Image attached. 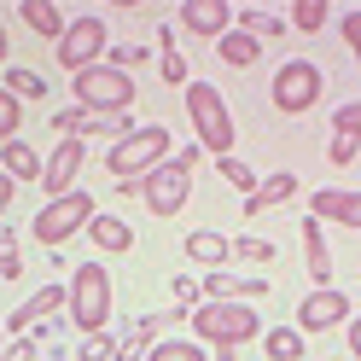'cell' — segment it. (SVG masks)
Segmentation results:
<instances>
[{"label":"cell","instance_id":"obj_29","mask_svg":"<svg viewBox=\"0 0 361 361\" xmlns=\"http://www.w3.org/2000/svg\"><path fill=\"white\" fill-rule=\"evenodd\" d=\"M233 257H245V262H280V245H268V239H233Z\"/></svg>","mask_w":361,"mask_h":361},{"label":"cell","instance_id":"obj_11","mask_svg":"<svg viewBox=\"0 0 361 361\" xmlns=\"http://www.w3.org/2000/svg\"><path fill=\"white\" fill-rule=\"evenodd\" d=\"M350 314V298L344 291H332V286H314L309 298L298 303V332H326V326H338Z\"/></svg>","mask_w":361,"mask_h":361},{"label":"cell","instance_id":"obj_44","mask_svg":"<svg viewBox=\"0 0 361 361\" xmlns=\"http://www.w3.org/2000/svg\"><path fill=\"white\" fill-rule=\"evenodd\" d=\"M0 355H6V338H0Z\"/></svg>","mask_w":361,"mask_h":361},{"label":"cell","instance_id":"obj_14","mask_svg":"<svg viewBox=\"0 0 361 361\" xmlns=\"http://www.w3.org/2000/svg\"><path fill=\"white\" fill-rule=\"evenodd\" d=\"M180 24H187L192 35H228L233 24H228V6H221V0H187V6H180Z\"/></svg>","mask_w":361,"mask_h":361},{"label":"cell","instance_id":"obj_2","mask_svg":"<svg viewBox=\"0 0 361 361\" xmlns=\"http://www.w3.org/2000/svg\"><path fill=\"white\" fill-rule=\"evenodd\" d=\"M187 111H192L198 146L216 152V157H228V146H233V111H228V99H221L210 82H187Z\"/></svg>","mask_w":361,"mask_h":361},{"label":"cell","instance_id":"obj_35","mask_svg":"<svg viewBox=\"0 0 361 361\" xmlns=\"http://www.w3.org/2000/svg\"><path fill=\"white\" fill-rule=\"evenodd\" d=\"M35 355H41V338L24 332V338H12V344H6V355H0V361H35Z\"/></svg>","mask_w":361,"mask_h":361},{"label":"cell","instance_id":"obj_30","mask_svg":"<svg viewBox=\"0 0 361 361\" xmlns=\"http://www.w3.org/2000/svg\"><path fill=\"white\" fill-rule=\"evenodd\" d=\"M152 361H204V350L187 344V338H169V344H157V350H152Z\"/></svg>","mask_w":361,"mask_h":361},{"label":"cell","instance_id":"obj_36","mask_svg":"<svg viewBox=\"0 0 361 361\" xmlns=\"http://www.w3.org/2000/svg\"><path fill=\"white\" fill-rule=\"evenodd\" d=\"M355 146H361L355 134H332V152H326V157H332L338 169H350V164H355Z\"/></svg>","mask_w":361,"mask_h":361},{"label":"cell","instance_id":"obj_4","mask_svg":"<svg viewBox=\"0 0 361 361\" xmlns=\"http://www.w3.org/2000/svg\"><path fill=\"white\" fill-rule=\"evenodd\" d=\"M164 152H169V128H134V134H123L117 146L105 152V164H111V175H123V180H140V175H152L157 164H164Z\"/></svg>","mask_w":361,"mask_h":361},{"label":"cell","instance_id":"obj_39","mask_svg":"<svg viewBox=\"0 0 361 361\" xmlns=\"http://www.w3.org/2000/svg\"><path fill=\"white\" fill-rule=\"evenodd\" d=\"M175 303L192 309V303H198V286H192V280H175Z\"/></svg>","mask_w":361,"mask_h":361},{"label":"cell","instance_id":"obj_12","mask_svg":"<svg viewBox=\"0 0 361 361\" xmlns=\"http://www.w3.org/2000/svg\"><path fill=\"white\" fill-rule=\"evenodd\" d=\"M309 216H314V221H344V228H361V192L321 187V192L309 198Z\"/></svg>","mask_w":361,"mask_h":361},{"label":"cell","instance_id":"obj_15","mask_svg":"<svg viewBox=\"0 0 361 361\" xmlns=\"http://www.w3.org/2000/svg\"><path fill=\"white\" fill-rule=\"evenodd\" d=\"M198 291H204V298H228V303H245V298H262V291H268V280H245V274H221V268H210Z\"/></svg>","mask_w":361,"mask_h":361},{"label":"cell","instance_id":"obj_19","mask_svg":"<svg viewBox=\"0 0 361 361\" xmlns=\"http://www.w3.org/2000/svg\"><path fill=\"white\" fill-rule=\"evenodd\" d=\"M87 239H94L99 251H134V228L117 221V216H94L87 221Z\"/></svg>","mask_w":361,"mask_h":361},{"label":"cell","instance_id":"obj_24","mask_svg":"<svg viewBox=\"0 0 361 361\" xmlns=\"http://www.w3.org/2000/svg\"><path fill=\"white\" fill-rule=\"evenodd\" d=\"M157 53H164V82H187V64H180V53H175V30H157Z\"/></svg>","mask_w":361,"mask_h":361},{"label":"cell","instance_id":"obj_23","mask_svg":"<svg viewBox=\"0 0 361 361\" xmlns=\"http://www.w3.org/2000/svg\"><path fill=\"white\" fill-rule=\"evenodd\" d=\"M24 24H30L35 35L64 41V18H59V6H47V0H24Z\"/></svg>","mask_w":361,"mask_h":361},{"label":"cell","instance_id":"obj_31","mask_svg":"<svg viewBox=\"0 0 361 361\" xmlns=\"http://www.w3.org/2000/svg\"><path fill=\"white\" fill-rule=\"evenodd\" d=\"M53 128H64V134H82V128H87V134H99L105 123H94V111H82V105H76V111H64V117H53Z\"/></svg>","mask_w":361,"mask_h":361},{"label":"cell","instance_id":"obj_1","mask_svg":"<svg viewBox=\"0 0 361 361\" xmlns=\"http://www.w3.org/2000/svg\"><path fill=\"white\" fill-rule=\"evenodd\" d=\"M198 157H204V146H180V157H164L152 175H140V192H146L152 216H180V204L192 192V164Z\"/></svg>","mask_w":361,"mask_h":361},{"label":"cell","instance_id":"obj_7","mask_svg":"<svg viewBox=\"0 0 361 361\" xmlns=\"http://www.w3.org/2000/svg\"><path fill=\"white\" fill-rule=\"evenodd\" d=\"M192 326L198 338H216V344H245V338H257L262 321L245 303H228V298H210L204 309H192Z\"/></svg>","mask_w":361,"mask_h":361},{"label":"cell","instance_id":"obj_41","mask_svg":"<svg viewBox=\"0 0 361 361\" xmlns=\"http://www.w3.org/2000/svg\"><path fill=\"white\" fill-rule=\"evenodd\" d=\"M12 187H18V180H12L6 169H0V216H6V204H12Z\"/></svg>","mask_w":361,"mask_h":361},{"label":"cell","instance_id":"obj_6","mask_svg":"<svg viewBox=\"0 0 361 361\" xmlns=\"http://www.w3.org/2000/svg\"><path fill=\"white\" fill-rule=\"evenodd\" d=\"M76 105L82 111H128L134 105V82L123 76V71H111V64H87V71H76Z\"/></svg>","mask_w":361,"mask_h":361},{"label":"cell","instance_id":"obj_13","mask_svg":"<svg viewBox=\"0 0 361 361\" xmlns=\"http://www.w3.org/2000/svg\"><path fill=\"white\" fill-rule=\"evenodd\" d=\"M64 303H71V286H41L35 298H24V309L12 314V332H18V338H24V332H35V321H41V314H53V309H64Z\"/></svg>","mask_w":361,"mask_h":361},{"label":"cell","instance_id":"obj_33","mask_svg":"<svg viewBox=\"0 0 361 361\" xmlns=\"http://www.w3.org/2000/svg\"><path fill=\"white\" fill-rule=\"evenodd\" d=\"M332 128H338V134H355V140H361V99L338 105V111H332Z\"/></svg>","mask_w":361,"mask_h":361},{"label":"cell","instance_id":"obj_38","mask_svg":"<svg viewBox=\"0 0 361 361\" xmlns=\"http://www.w3.org/2000/svg\"><path fill=\"white\" fill-rule=\"evenodd\" d=\"M344 41H350V53H355V64H361V12H344Z\"/></svg>","mask_w":361,"mask_h":361},{"label":"cell","instance_id":"obj_40","mask_svg":"<svg viewBox=\"0 0 361 361\" xmlns=\"http://www.w3.org/2000/svg\"><path fill=\"white\" fill-rule=\"evenodd\" d=\"M140 350H146V338H128V344H117L111 361H140Z\"/></svg>","mask_w":361,"mask_h":361},{"label":"cell","instance_id":"obj_9","mask_svg":"<svg viewBox=\"0 0 361 361\" xmlns=\"http://www.w3.org/2000/svg\"><path fill=\"white\" fill-rule=\"evenodd\" d=\"M82 140L76 134H64V140L47 152V164H41V192H47V204L53 198H64V192H76V175H82Z\"/></svg>","mask_w":361,"mask_h":361},{"label":"cell","instance_id":"obj_27","mask_svg":"<svg viewBox=\"0 0 361 361\" xmlns=\"http://www.w3.org/2000/svg\"><path fill=\"white\" fill-rule=\"evenodd\" d=\"M216 175H221V180H228V187H245V192H257V175H251V169H245V164H239V157H233V152H228V157H216Z\"/></svg>","mask_w":361,"mask_h":361},{"label":"cell","instance_id":"obj_21","mask_svg":"<svg viewBox=\"0 0 361 361\" xmlns=\"http://www.w3.org/2000/svg\"><path fill=\"white\" fill-rule=\"evenodd\" d=\"M291 192H298V175H274V180H262V187L245 198V216H262L268 204H286Z\"/></svg>","mask_w":361,"mask_h":361},{"label":"cell","instance_id":"obj_20","mask_svg":"<svg viewBox=\"0 0 361 361\" xmlns=\"http://www.w3.org/2000/svg\"><path fill=\"white\" fill-rule=\"evenodd\" d=\"M187 257L192 262H233V239H221V233H210V228H198V233H187Z\"/></svg>","mask_w":361,"mask_h":361},{"label":"cell","instance_id":"obj_17","mask_svg":"<svg viewBox=\"0 0 361 361\" xmlns=\"http://www.w3.org/2000/svg\"><path fill=\"white\" fill-rule=\"evenodd\" d=\"M41 164H47V157H41L35 146H24V140H6V146H0V169H6L12 180H41Z\"/></svg>","mask_w":361,"mask_h":361},{"label":"cell","instance_id":"obj_43","mask_svg":"<svg viewBox=\"0 0 361 361\" xmlns=\"http://www.w3.org/2000/svg\"><path fill=\"white\" fill-rule=\"evenodd\" d=\"M6 47H12V41H6V24H0V59H6Z\"/></svg>","mask_w":361,"mask_h":361},{"label":"cell","instance_id":"obj_3","mask_svg":"<svg viewBox=\"0 0 361 361\" xmlns=\"http://www.w3.org/2000/svg\"><path fill=\"white\" fill-rule=\"evenodd\" d=\"M321 94H326V71H321V64L286 59L274 71V111H280V117H303L309 105H321Z\"/></svg>","mask_w":361,"mask_h":361},{"label":"cell","instance_id":"obj_37","mask_svg":"<svg viewBox=\"0 0 361 361\" xmlns=\"http://www.w3.org/2000/svg\"><path fill=\"white\" fill-rule=\"evenodd\" d=\"M18 274H24V262L12 251V233H0V280H18Z\"/></svg>","mask_w":361,"mask_h":361},{"label":"cell","instance_id":"obj_42","mask_svg":"<svg viewBox=\"0 0 361 361\" xmlns=\"http://www.w3.org/2000/svg\"><path fill=\"white\" fill-rule=\"evenodd\" d=\"M350 350L361 355V314H355V321H350Z\"/></svg>","mask_w":361,"mask_h":361},{"label":"cell","instance_id":"obj_28","mask_svg":"<svg viewBox=\"0 0 361 361\" xmlns=\"http://www.w3.org/2000/svg\"><path fill=\"white\" fill-rule=\"evenodd\" d=\"M239 30H251L257 41H262V35H286L280 12H239Z\"/></svg>","mask_w":361,"mask_h":361},{"label":"cell","instance_id":"obj_32","mask_svg":"<svg viewBox=\"0 0 361 361\" xmlns=\"http://www.w3.org/2000/svg\"><path fill=\"white\" fill-rule=\"evenodd\" d=\"M111 355H117V344H111L105 332H87V344L76 350V361H111Z\"/></svg>","mask_w":361,"mask_h":361},{"label":"cell","instance_id":"obj_25","mask_svg":"<svg viewBox=\"0 0 361 361\" xmlns=\"http://www.w3.org/2000/svg\"><path fill=\"white\" fill-rule=\"evenodd\" d=\"M6 94L12 99H41V94H47V82H41L35 71H6Z\"/></svg>","mask_w":361,"mask_h":361},{"label":"cell","instance_id":"obj_26","mask_svg":"<svg viewBox=\"0 0 361 361\" xmlns=\"http://www.w3.org/2000/svg\"><path fill=\"white\" fill-rule=\"evenodd\" d=\"M291 24H298L303 35H314L326 24V0H298V6H291Z\"/></svg>","mask_w":361,"mask_h":361},{"label":"cell","instance_id":"obj_22","mask_svg":"<svg viewBox=\"0 0 361 361\" xmlns=\"http://www.w3.org/2000/svg\"><path fill=\"white\" fill-rule=\"evenodd\" d=\"M262 350H268V361H303V332L274 326V332H262Z\"/></svg>","mask_w":361,"mask_h":361},{"label":"cell","instance_id":"obj_18","mask_svg":"<svg viewBox=\"0 0 361 361\" xmlns=\"http://www.w3.org/2000/svg\"><path fill=\"white\" fill-rule=\"evenodd\" d=\"M303 257H309V280L314 286H326L332 280V251H326V239H321V221H303Z\"/></svg>","mask_w":361,"mask_h":361},{"label":"cell","instance_id":"obj_10","mask_svg":"<svg viewBox=\"0 0 361 361\" xmlns=\"http://www.w3.org/2000/svg\"><path fill=\"white\" fill-rule=\"evenodd\" d=\"M105 35H111V30L99 24V18H76V24L64 30V41H59V64H64V71H87V64L111 47Z\"/></svg>","mask_w":361,"mask_h":361},{"label":"cell","instance_id":"obj_16","mask_svg":"<svg viewBox=\"0 0 361 361\" xmlns=\"http://www.w3.org/2000/svg\"><path fill=\"white\" fill-rule=\"evenodd\" d=\"M216 59H221V64H233V71H245V64H257V59H262V41H257L251 30H228V35L216 41Z\"/></svg>","mask_w":361,"mask_h":361},{"label":"cell","instance_id":"obj_5","mask_svg":"<svg viewBox=\"0 0 361 361\" xmlns=\"http://www.w3.org/2000/svg\"><path fill=\"white\" fill-rule=\"evenodd\" d=\"M71 321L82 332H99L111 321V274L99 262H82L76 274H71Z\"/></svg>","mask_w":361,"mask_h":361},{"label":"cell","instance_id":"obj_8","mask_svg":"<svg viewBox=\"0 0 361 361\" xmlns=\"http://www.w3.org/2000/svg\"><path fill=\"white\" fill-rule=\"evenodd\" d=\"M94 216H99V210H94V198H87V192H64V198H53V204H41V216H35L30 233H35L41 245H64L76 228H87Z\"/></svg>","mask_w":361,"mask_h":361},{"label":"cell","instance_id":"obj_34","mask_svg":"<svg viewBox=\"0 0 361 361\" xmlns=\"http://www.w3.org/2000/svg\"><path fill=\"white\" fill-rule=\"evenodd\" d=\"M6 140H18V99L0 87V146H6Z\"/></svg>","mask_w":361,"mask_h":361}]
</instances>
